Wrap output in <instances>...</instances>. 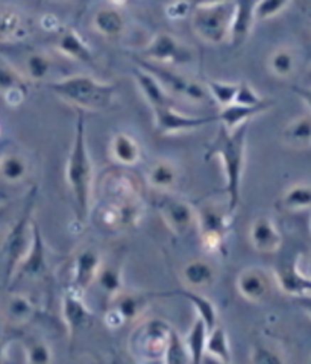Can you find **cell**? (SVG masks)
Here are the masks:
<instances>
[{"mask_svg": "<svg viewBox=\"0 0 311 364\" xmlns=\"http://www.w3.org/2000/svg\"><path fill=\"white\" fill-rule=\"evenodd\" d=\"M248 127L245 124L236 131H228L226 128H218L214 140L210 143L209 151L205 154L206 159L217 158L222 163L225 176V193H226V213L231 215L237 211L240 203L241 182H243L245 164H246V139Z\"/></svg>", "mask_w": 311, "mask_h": 364, "instance_id": "1", "label": "cell"}, {"mask_svg": "<svg viewBox=\"0 0 311 364\" xmlns=\"http://www.w3.org/2000/svg\"><path fill=\"white\" fill-rule=\"evenodd\" d=\"M65 182L75 202L76 218L79 222H85L91 208V198H93L95 173L87 144L84 111L78 112L73 141L65 163Z\"/></svg>", "mask_w": 311, "mask_h": 364, "instance_id": "2", "label": "cell"}, {"mask_svg": "<svg viewBox=\"0 0 311 364\" xmlns=\"http://www.w3.org/2000/svg\"><path fill=\"white\" fill-rule=\"evenodd\" d=\"M48 88L79 111L110 109L116 97V85L112 82H102L95 76L84 73L64 76L58 81L49 82Z\"/></svg>", "mask_w": 311, "mask_h": 364, "instance_id": "3", "label": "cell"}, {"mask_svg": "<svg viewBox=\"0 0 311 364\" xmlns=\"http://www.w3.org/2000/svg\"><path fill=\"white\" fill-rule=\"evenodd\" d=\"M36 198H37V188L33 187L29 193V196L25 202L21 213L16 222L11 225L9 231L6 232L2 245V255H4V284L9 286L13 284L17 272L26 258L32 238H33V210H36Z\"/></svg>", "mask_w": 311, "mask_h": 364, "instance_id": "4", "label": "cell"}, {"mask_svg": "<svg viewBox=\"0 0 311 364\" xmlns=\"http://www.w3.org/2000/svg\"><path fill=\"white\" fill-rule=\"evenodd\" d=\"M175 329L164 318L151 317L137 325L130 336L132 357L142 363H161Z\"/></svg>", "mask_w": 311, "mask_h": 364, "instance_id": "5", "label": "cell"}, {"mask_svg": "<svg viewBox=\"0 0 311 364\" xmlns=\"http://www.w3.org/2000/svg\"><path fill=\"white\" fill-rule=\"evenodd\" d=\"M236 0L217 6L196 8L191 13L193 32L205 43L222 44L231 40Z\"/></svg>", "mask_w": 311, "mask_h": 364, "instance_id": "6", "label": "cell"}, {"mask_svg": "<svg viewBox=\"0 0 311 364\" xmlns=\"http://www.w3.org/2000/svg\"><path fill=\"white\" fill-rule=\"evenodd\" d=\"M134 60L138 61V67H142L146 72L154 75L172 97H179L193 102V104H202V102L210 97L206 87H204L198 81H193V79L186 75L175 72L174 67L146 61L142 56H134Z\"/></svg>", "mask_w": 311, "mask_h": 364, "instance_id": "7", "label": "cell"}, {"mask_svg": "<svg viewBox=\"0 0 311 364\" xmlns=\"http://www.w3.org/2000/svg\"><path fill=\"white\" fill-rule=\"evenodd\" d=\"M142 58L159 65L184 67L194 61V53L189 44L172 36V33L158 32L144 46Z\"/></svg>", "mask_w": 311, "mask_h": 364, "instance_id": "8", "label": "cell"}, {"mask_svg": "<svg viewBox=\"0 0 311 364\" xmlns=\"http://www.w3.org/2000/svg\"><path fill=\"white\" fill-rule=\"evenodd\" d=\"M157 211L169 230L176 235L187 234L198 223V210L186 199L170 193H159Z\"/></svg>", "mask_w": 311, "mask_h": 364, "instance_id": "9", "label": "cell"}, {"mask_svg": "<svg viewBox=\"0 0 311 364\" xmlns=\"http://www.w3.org/2000/svg\"><path fill=\"white\" fill-rule=\"evenodd\" d=\"M228 213H221L213 205H205L198 210V230L201 242L205 250L209 252H221L225 246L226 234L229 230Z\"/></svg>", "mask_w": 311, "mask_h": 364, "instance_id": "10", "label": "cell"}, {"mask_svg": "<svg viewBox=\"0 0 311 364\" xmlns=\"http://www.w3.org/2000/svg\"><path fill=\"white\" fill-rule=\"evenodd\" d=\"M149 305V296L138 291H120L110 299V309L105 314V322L116 329L125 323L137 321Z\"/></svg>", "mask_w": 311, "mask_h": 364, "instance_id": "11", "label": "cell"}, {"mask_svg": "<svg viewBox=\"0 0 311 364\" xmlns=\"http://www.w3.org/2000/svg\"><path fill=\"white\" fill-rule=\"evenodd\" d=\"M154 116V124L157 132L161 135H174L179 132H189L199 129L205 124L211 123L217 117H194L184 114L175 108V105L161 107L152 109Z\"/></svg>", "mask_w": 311, "mask_h": 364, "instance_id": "12", "label": "cell"}, {"mask_svg": "<svg viewBox=\"0 0 311 364\" xmlns=\"http://www.w3.org/2000/svg\"><path fill=\"white\" fill-rule=\"evenodd\" d=\"M275 279L281 291L293 296L295 299L311 296V278L299 269V255L281 258L275 267Z\"/></svg>", "mask_w": 311, "mask_h": 364, "instance_id": "13", "label": "cell"}, {"mask_svg": "<svg viewBox=\"0 0 311 364\" xmlns=\"http://www.w3.org/2000/svg\"><path fill=\"white\" fill-rule=\"evenodd\" d=\"M102 266L103 259L97 249L93 246L80 247L73 258L72 287L84 293L97 281Z\"/></svg>", "mask_w": 311, "mask_h": 364, "instance_id": "14", "label": "cell"}, {"mask_svg": "<svg viewBox=\"0 0 311 364\" xmlns=\"http://www.w3.org/2000/svg\"><path fill=\"white\" fill-rule=\"evenodd\" d=\"M61 313L63 321L70 337L88 328L91 325V321H93V314H91L87 304L84 302L83 291L73 289L72 286L70 289L65 290L63 296Z\"/></svg>", "mask_w": 311, "mask_h": 364, "instance_id": "15", "label": "cell"}, {"mask_svg": "<svg viewBox=\"0 0 311 364\" xmlns=\"http://www.w3.org/2000/svg\"><path fill=\"white\" fill-rule=\"evenodd\" d=\"M32 82H29L17 70L16 65L9 63L5 56H2V64H0V88H2L5 104L11 108L20 107L26 100Z\"/></svg>", "mask_w": 311, "mask_h": 364, "instance_id": "16", "label": "cell"}, {"mask_svg": "<svg viewBox=\"0 0 311 364\" xmlns=\"http://www.w3.org/2000/svg\"><path fill=\"white\" fill-rule=\"evenodd\" d=\"M48 272V255H46V245L44 238L40 230V225L36 222L33 225V238L32 245L26 258L23 259V263L17 272V275L13 281H20L21 278H31V279H38L44 273Z\"/></svg>", "mask_w": 311, "mask_h": 364, "instance_id": "17", "label": "cell"}, {"mask_svg": "<svg viewBox=\"0 0 311 364\" xmlns=\"http://www.w3.org/2000/svg\"><path fill=\"white\" fill-rule=\"evenodd\" d=\"M236 286L241 298L252 304L263 302L270 293V279L268 273L258 267L241 270L237 277Z\"/></svg>", "mask_w": 311, "mask_h": 364, "instance_id": "18", "label": "cell"}, {"mask_svg": "<svg viewBox=\"0 0 311 364\" xmlns=\"http://www.w3.org/2000/svg\"><path fill=\"white\" fill-rule=\"evenodd\" d=\"M249 240L252 247L260 254H275L283 246V235L275 222L261 215L252 222L249 228Z\"/></svg>", "mask_w": 311, "mask_h": 364, "instance_id": "19", "label": "cell"}, {"mask_svg": "<svg viewBox=\"0 0 311 364\" xmlns=\"http://www.w3.org/2000/svg\"><path fill=\"white\" fill-rule=\"evenodd\" d=\"M37 314V305L25 293H9L4 302V322L8 326L21 328Z\"/></svg>", "mask_w": 311, "mask_h": 364, "instance_id": "20", "label": "cell"}, {"mask_svg": "<svg viewBox=\"0 0 311 364\" xmlns=\"http://www.w3.org/2000/svg\"><path fill=\"white\" fill-rule=\"evenodd\" d=\"M31 23L28 17L14 6L4 5L2 17H0V37H2V44H13L21 43L29 36Z\"/></svg>", "mask_w": 311, "mask_h": 364, "instance_id": "21", "label": "cell"}, {"mask_svg": "<svg viewBox=\"0 0 311 364\" xmlns=\"http://www.w3.org/2000/svg\"><path fill=\"white\" fill-rule=\"evenodd\" d=\"M56 49L65 58L93 65L95 64V56L91 52L90 46L84 41V38L79 36V33L72 28H63L56 37Z\"/></svg>", "mask_w": 311, "mask_h": 364, "instance_id": "22", "label": "cell"}, {"mask_svg": "<svg viewBox=\"0 0 311 364\" xmlns=\"http://www.w3.org/2000/svg\"><path fill=\"white\" fill-rule=\"evenodd\" d=\"M132 76L138 90H140V93L146 99L149 108L155 109L174 105V97L167 93L166 88L158 82V79L154 75L146 72L142 67H135Z\"/></svg>", "mask_w": 311, "mask_h": 364, "instance_id": "23", "label": "cell"}, {"mask_svg": "<svg viewBox=\"0 0 311 364\" xmlns=\"http://www.w3.org/2000/svg\"><path fill=\"white\" fill-rule=\"evenodd\" d=\"M14 65L29 82L33 84V82H43L52 75L55 61L49 53L33 49L25 53L20 64H14Z\"/></svg>", "mask_w": 311, "mask_h": 364, "instance_id": "24", "label": "cell"}, {"mask_svg": "<svg viewBox=\"0 0 311 364\" xmlns=\"http://www.w3.org/2000/svg\"><path fill=\"white\" fill-rule=\"evenodd\" d=\"M182 282L194 291L210 289L216 282V269L206 259H191L182 267Z\"/></svg>", "mask_w": 311, "mask_h": 364, "instance_id": "25", "label": "cell"}, {"mask_svg": "<svg viewBox=\"0 0 311 364\" xmlns=\"http://www.w3.org/2000/svg\"><path fill=\"white\" fill-rule=\"evenodd\" d=\"M272 105H273L272 100L268 102V104L260 105V107H245V105L233 104V105H228L221 109V112L217 114V120L221 122V127L226 128L228 131H236L241 127H245V124H248L251 122V119L269 111Z\"/></svg>", "mask_w": 311, "mask_h": 364, "instance_id": "26", "label": "cell"}, {"mask_svg": "<svg viewBox=\"0 0 311 364\" xmlns=\"http://www.w3.org/2000/svg\"><path fill=\"white\" fill-rule=\"evenodd\" d=\"M110 152L114 161L122 167H132L142 158L140 144L132 135L126 132H116L110 143Z\"/></svg>", "mask_w": 311, "mask_h": 364, "instance_id": "27", "label": "cell"}, {"mask_svg": "<svg viewBox=\"0 0 311 364\" xmlns=\"http://www.w3.org/2000/svg\"><path fill=\"white\" fill-rule=\"evenodd\" d=\"M93 28L99 36L105 38H119L126 29L125 16L116 6H102L93 17Z\"/></svg>", "mask_w": 311, "mask_h": 364, "instance_id": "28", "label": "cell"}, {"mask_svg": "<svg viewBox=\"0 0 311 364\" xmlns=\"http://www.w3.org/2000/svg\"><path fill=\"white\" fill-rule=\"evenodd\" d=\"M257 0H236V16L233 23L231 41L233 46L243 44L252 29V23L255 20Z\"/></svg>", "mask_w": 311, "mask_h": 364, "instance_id": "29", "label": "cell"}, {"mask_svg": "<svg viewBox=\"0 0 311 364\" xmlns=\"http://www.w3.org/2000/svg\"><path fill=\"white\" fill-rule=\"evenodd\" d=\"M31 172L29 159L16 151L4 152L0 159V176L9 186L20 184L25 181Z\"/></svg>", "mask_w": 311, "mask_h": 364, "instance_id": "30", "label": "cell"}, {"mask_svg": "<svg viewBox=\"0 0 311 364\" xmlns=\"http://www.w3.org/2000/svg\"><path fill=\"white\" fill-rule=\"evenodd\" d=\"M178 182V168L169 159H158L147 172V184L159 193H170Z\"/></svg>", "mask_w": 311, "mask_h": 364, "instance_id": "31", "label": "cell"}, {"mask_svg": "<svg viewBox=\"0 0 311 364\" xmlns=\"http://www.w3.org/2000/svg\"><path fill=\"white\" fill-rule=\"evenodd\" d=\"M297 67V56L292 48L280 46L270 52L268 58L269 72L280 79H289L295 75Z\"/></svg>", "mask_w": 311, "mask_h": 364, "instance_id": "32", "label": "cell"}, {"mask_svg": "<svg viewBox=\"0 0 311 364\" xmlns=\"http://www.w3.org/2000/svg\"><path fill=\"white\" fill-rule=\"evenodd\" d=\"M283 140L287 146L297 147V149H302V147L311 146V116L305 114V116H299L290 123L287 124L284 132H283Z\"/></svg>", "mask_w": 311, "mask_h": 364, "instance_id": "33", "label": "cell"}, {"mask_svg": "<svg viewBox=\"0 0 311 364\" xmlns=\"http://www.w3.org/2000/svg\"><path fill=\"white\" fill-rule=\"evenodd\" d=\"M280 208L285 211H304L311 208V184L296 182L287 188L280 199Z\"/></svg>", "mask_w": 311, "mask_h": 364, "instance_id": "34", "label": "cell"}, {"mask_svg": "<svg viewBox=\"0 0 311 364\" xmlns=\"http://www.w3.org/2000/svg\"><path fill=\"white\" fill-rule=\"evenodd\" d=\"M210 329L201 317H196L190 331L186 337V343L190 350L193 364H202L206 355V340H209Z\"/></svg>", "mask_w": 311, "mask_h": 364, "instance_id": "35", "label": "cell"}, {"mask_svg": "<svg viewBox=\"0 0 311 364\" xmlns=\"http://www.w3.org/2000/svg\"><path fill=\"white\" fill-rule=\"evenodd\" d=\"M222 363H233V350L229 345V337L222 325L214 326L206 340V355Z\"/></svg>", "mask_w": 311, "mask_h": 364, "instance_id": "36", "label": "cell"}, {"mask_svg": "<svg viewBox=\"0 0 311 364\" xmlns=\"http://www.w3.org/2000/svg\"><path fill=\"white\" fill-rule=\"evenodd\" d=\"M176 294L179 296H184L194 309H196V314H198V317H201L202 321L206 323V326H209V329L211 331V329L214 326H217V318H218V313H217V309L216 305L206 298V296H204L201 291H194V290H181V291H176Z\"/></svg>", "mask_w": 311, "mask_h": 364, "instance_id": "37", "label": "cell"}, {"mask_svg": "<svg viewBox=\"0 0 311 364\" xmlns=\"http://www.w3.org/2000/svg\"><path fill=\"white\" fill-rule=\"evenodd\" d=\"M96 284H99L102 293H105L110 299H112L114 296L125 290L123 289V267L119 263L107 264L105 261H103V266L100 269Z\"/></svg>", "mask_w": 311, "mask_h": 364, "instance_id": "38", "label": "cell"}, {"mask_svg": "<svg viewBox=\"0 0 311 364\" xmlns=\"http://www.w3.org/2000/svg\"><path fill=\"white\" fill-rule=\"evenodd\" d=\"M26 364H53V350L41 337L31 336L23 343Z\"/></svg>", "mask_w": 311, "mask_h": 364, "instance_id": "39", "label": "cell"}, {"mask_svg": "<svg viewBox=\"0 0 311 364\" xmlns=\"http://www.w3.org/2000/svg\"><path fill=\"white\" fill-rule=\"evenodd\" d=\"M206 90H209L210 97L217 102L222 108L233 105L237 97V90L238 84L236 82H226V81H214V79H210L206 82Z\"/></svg>", "mask_w": 311, "mask_h": 364, "instance_id": "40", "label": "cell"}, {"mask_svg": "<svg viewBox=\"0 0 311 364\" xmlns=\"http://www.w3.org/2000/svg\"><path fill=\"white\" fill-rule=\"evenodd\" d=\"M161 364H193L186 340H182L176 331H174L170 337L169 346Z\"/></svg>", "mask_w": 311, "mask_h": 364, "instance_id": "41", "label": "cell"}, {"mask_svg": "<svg viewBox=\"0 0 311 364\" xmlns=\"http://www.w3.org/2000/svg\"><path fill=\"white\" fill-rule=\"evenodd\" d=\"M252 364H285L283 352L270 345H257L251 352Z\"/></svg>", "mask_w": 311, "mask_h": 364, "instance_id": "42", "label": "cell"}, {"mask_svg": "<svg viewBox=\"0 0 311 364\" xmlns=\"http://www.w3.org/2000/svg\"><path fill=\"white\" fill-rule=\"evenodd\" d=\"M268 102H270V100L261 97L255 91V88H253L249 82H246V81L238 82L237 97H236L234 104L245 105V107H260V105L268 104Z\"/></svg>", "mask_w": 311, "mask_h": 364, "instance_id": "43", "label": "cell"}, {"mask_svg": "<svg viewBox=\"0 0 311 364\" xmlns=\"http://www.w3.org/2000/svg\"><path fill=\"white\" fill-rule=\"evenodd\" d=\"M292 0H258L255 5V17L260 20L273 18L289 6Z\"/></svg>", "mask_w": 311, "mask_h": 364, "instance_id": "44", "label": "cell"}, {"mask_svg": "<svg viewBox=\"0 0 311 364\" xmlns=\"http://www.w3.org/2000/svg\"><path fill=\"white\" fill-rule=\"evenodd\" d=\"M193 13V6L189 0H175L166 8V14L170 20H181Z\"/></svg>", "mask_w": 311, "mask_h": 364, "instance_id": "45", "label": "cell"}, {"mask_svg": "<svg viewBox=\"0 0 311 364\" xmlns=\"http://www.w3.org/2000/svg\"><path fill=\"white\" fill-rule=\"evenodd\" d=\"M189 2L191 4L193 9H196V8H209V6L223 5V4L234 2V0H189Z\"/></svg>", "mask_w": 311, "mask_h": 364, "instance_id": "46", "label": "cell"}, {"mask_svg": "<svg viewBox=\"0 0 311 364\" xmlns=\"http://www.w3.org/2000/svg\"><path fill=\"white\" fill-rule=\"evenodd\" d=\"M295 93L301 97L304 104L310 108L311 111V87H304V88H295Z\"/></svg>", "mask_w": 311, "mask_h": 364, "instance_id": "47", "label": "cell"}, {"mask_svg": "<svg viewBox=\"0 0 311 364\" xmlns=\"http://www.w3.org/2000/svg\"><path fill=\"white\" fill-rule=\"evenodd\" d=\"M296 302L311 317V296H302V298H297Z\"/></svg>", "mask_w": 311, "mask_h": 364, "instance_id": "48", "label": "cell"}, {"mask_svg": "<svg viewBox=\"0 0 311 364\" xmlns=\"http://www.w3.org/2000/svg\"><path fill=\"white\" fill-rule=\"evenodd\" d=\"M202 364H233V363H222V361L214 360V358H211V357H205L204 361H202Z\"/></svg>", "mask_w": 311, "mask_h": 364, "instance_id": "49", "label": "cell"}, {"mask_svg": "<svg viewBox=\"0 0 311 364\" xmlns=\"http://www.w3.org/2000/svg\"><path fill=\"white\" fill-rule=\"evenodd\" d=\"M126 2H128V0H110V5L111 6H116V8H120V6L126 5Z\"/></svg>", "mask_w": 311, "mask_h": 364, "instance_id": "50", "label": "cell"}, {"mask_svg": "<svg viewBox=\"0 0 311 364\" xmlns=\"http://www.w3.org/2000/svg\"><path fill=\"white\" fill-rule=\"evenodd\" d=\"M307 273H308V277L311 278V258H310V261H308V267H307Z\"/></svg>", "mask_w": 311, "mask_h": 364, "instance_id": "51", "label": "cell"}, {"mask_svg": "<svg viewBox=\"0 0 311 364\" xmlns=\"http://www.w3.org/2000/svg\"><path fill=\"white\" fill-rule=\"evenodd\" d=\"M52 2H72V0H52Z\"/></svg>", "mask_w": 311, "mask_h": 364, "instance_id": "52", "label": "cell"}, {"mask_svg": "<svg viewBox=\"0 0 311 364\" xmlns=\"http://www.w3.org/2000/svg\"><path fill=\"white\" fill-rule=\"evenodd\" d=\"M138 364H157V363H142V361H138Z\"/></svg>", "mask_w": 311, "mask_h": 364, "instance_id": "53", "label": "cell"}, {"mask_svg": "<svg viewBox=\"0 0 311 364\" xmlns=\"http://www.w3.org/2000/svg\"><path fill=\"white\" fill-rule=\"evenodd\" d=\"M307 364H311V358H310V360H308V363H307Z\"/></svg>", "mask_w": 311, "mask_h": 364, "instance_id": "54", "label": "cell"}, {"mask_svg": "<svg viewBox=\"0 0 311 364\" xmlns=\"http://www.w3.org/2000/svg\"><path fill=\"white\" fill-rule=\"evenodd\" d=\"M257 2H258V0H257Z\"/></svg>", "mask_w": 311, "mask_h": 364, "instance_id": "55", "label": "cell"}]
</instances>
